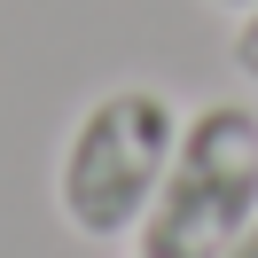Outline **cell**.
<instances>
[{"instance_id":"6da1fadb","label":"cell","mask_w":258,"mask_h":258,"mask_svg":"<svg viewBox=\"0 0 258 258\" xmlns=\"http://www.w3.org/2000/svg\"><path fill=\"white\" fill-rule=\"evenodd\" d=\"M258 219V110L204 102L180 117L172 164L133 227V258H219Z\"/></svg>"},{"instance_id":"7a4b0ae2","label":"cell","mask_w":258,"mask_h":258,"mask_svg":"<svg viewBox=\"0 0 258 258\" xmlns=\"http://www.w3.org/2000/svg\"><path fill=\"white\" fill-rule=\"evenodd\" d=\"M172 141H180V110L157 86H110L102 102L79 110L63 157H55V211L94 242L133 235L172 164Z\"/></svg>"},{"instance_id":"3957f363","label":"cell","mask_w":258,"mask_h":258,"mask_svg":"<svg viewBox=\"0 0 258 258\" xmlns=\"http://www.w3.org/2000/svg\"><path fill=\"white\" fill-rule=\"evenodd\" d=\"M235 71L258 86V8H242V16H235Z\"/></svg>"},{"instance_id":"277c9868","label":"cell","mask_w":258,"mask_h":258,"mask_svg":"<svg viewBox=\"0 0 258 258\" xmlns=\"http://www.w3.org/2000/svg\"><path fill=\"white\" fill-rule=\"evenodd\" d=\"M219 258H258V219H250V227H242V235H235V242H227V250H219Z\"/></svg>"},{"instance_id":"5b68a950","label":"cell","mask_w":258,"mask_h":258,"mask_svg":"<svg viewBox=\"0 0 258 258\" xmlns=\"http://www.w3.org/2000/svg\"><path fill=\"white\" fill-rule=\"evenodd\" d=\"M211 8H235V16H242V8H258V0H211Z\"/></svg>"}]
</instances>
